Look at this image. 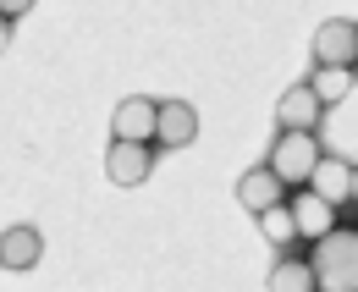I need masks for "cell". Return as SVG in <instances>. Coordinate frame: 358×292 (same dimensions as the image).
Listing matches in <instances>:
<instances>
[{
  "mask_svg": "<svg viewBox=\"0 0 358 292\" xmlns=\"http://www.w3.org/2000/svg\"><path fill=\"white\" fill-rule=\"evenodd\" d=\"M39 253H45V237L34 226H6V237H0V265L6 270H34Z\"/></svg>",
  "mask_w": 358,
  "mask_h": 292,
  "instance_id": "8fae6325",
  "label": "cell"
},
{
  "mask_svg": "<svg viewBox=\"0 0 358 292\" xmlns=\"http://www.w3.org/2000/svg\"><path fill=\"white\" fill-rule=\"evenodd\" d=\"M265 292H320L314 265H309V259H298V253L275 259V265H270V276H265Z\"/></svg>",
  "mask_w": 358,
  "mask_h": 292,
  "instance_id": "7c38bea8",
  "label": "cell"
},
{
  "mask_svg": "<svg viewBox=\"0 0 358 292\" xmlns=\"http://www.w3.org/2000/svg\"><path fill=\"white\" fill-rule=\"evenodd\" d=\"M309 265H314V281L320 292H358V226L348 232H331L325 243L309 249Z\"/></svg>",
  "mask_w": 358,
  "mask_h": 292,
  "instance_id": "6da1fadb",
  "label": "cell"
},
{
  "mask_svg": "<svg viewBox=\"0 0 358 292\" xmlns=\"http://www.w3.org/2000/svg\"><path fill=\"white\" fill-rule=\"evenodd\" d=\"M320 138L314 132H275V144H270V171L287 182V193H303L314 182V171H320Z\"/></svg>",
  "mask_w": 358,
  "mask_h": 292,
  "instance_id": "7a4b0ae2",
  "label": "cell"
},
{
  "mask_svg": "<svg viewBox=\"0 0 358 292\" xmlns=\"http://www.w3.org/2000/svg\"><path fill=\"white\" fill-rule=\"evenodd\" d=\"M309 88H314V94H320V105L331 111V105H342V99L353 94V72H342V67H314Z\"/></svg>",
  "mask_w": 358,
  "mask_h": 292,
  "instance_id": "4fadbf2b",
  "label": "cell"
},
{
  "mask_svg": "<svg viewBox=\"0 0 358 292\" xmlns=\"http://www.w3.org/2000/svg\"><path fill=\"white\" fill-rule=\"evenodd\" d=\"M320 116H325V105H320V94L309 83L287 88L281 99H275V127L281 132H320Z\"/></svg>",
  "mask_w": 358,
  "mask_h": 292,
  "instance_id": "52a82bcc",
  "label": "cell"
},
{
  "mask_svg": "<svg viewBox=\"0 0 358 292\" xmlns=\"http://www.w3.org/2000/svg\"><path fill=\"white\" fill-rule=\"evenodd\" d=\"M292 215H298V237H309V243H325L331 232H342L336 226V204H325L320 193H292Z\"/></svg>",
  "mask_w": 358,
  "mask_h": 292,
  "instance_id": "9c48e42d",
  "label": "cell"
},
{
  "mask_svg": "<svg viewBox=\"0 0 358 292\" xmlns=\"http://www.w3.org/2000/svg\"><path fill=\"white\" fill-rule=\"evenodd\" d=\"M353 204H358V182H353Z\"/></svg>",
  "mask_w": 358,
  "mask_h": 292,
  "instance_id": "9a60e30c",
  "label": "cell"
},
{
  "mask_svg": "<svg viewBox=\"0 0 358 292\" xmlns=\"http://www.w3.org/2000/svg\"><path fill=\"white\" fill-rule=\"evenodd\" d=\"M199 138V111L187 99H160V149H187Z\"/></svg>",
  "mask_w": 358,
  "mask_h": 292,
  "instance_id": "30bf717a",
  "label": "cell"
},
{
  "mask_svg": "<svg viewBox=\"0 0 358 292\" xmlns=\"http://www.w3.org/2000/svg\"><path fill=\"white\" fill-rule=\"evenodd\" d=\"M353 182H358V166L353 160H342V155H325L320 160V171H314V182H309V193H320L325 204H353Z\"/></svg>",
  "mask_w": 358,
  "mask_h": 292,
  "instance_id": "ba28073f",
  "label": "cell"
},
{
  "mask_svg": "<svg viewBox=\"0 0 358 292\" xmlns=\"http://www.w3.org/2000/svg\"><path fill=\"white\" fill-rule=\"evenodd\" d=\"M259 232H265L270 249H292L298 243V215H292V199L281 209H270V215H259Z\"/></svg>",
  "mask_w": 358,
  "mask_h": 292,
  "instance_id": "5bb4252c",
  "label": "cell"
},
{
  "mask_svg": "<svg viewBox=\"0 0 358 292\" xmlns=\"http://www.w3.org/2000/svg\"><path fill=\"white\" fill-rule=\"evenodd\" d=\"M314 67H342V72H353L358 67V22H348V17L320 22V28H314Z\"/></svg>",
  "mask_w": 358,
  "mask_h": 292,
  "instance_id": "3957f363",
  "label": "cell"
},
{
  "mask_svg": "<svg viewBox=\"0 0 358 292\" xmlns=\"http://www.w3.org/2000/svg\"><path fill=\"white\" fill-rule=\"evenodd\" d=\"M149 171H155V144H116V138H110V149H105V176H110L116 188H138Z\"/></svg>",
  "mask_w": 358,
  "mask_h": 292,
  "instance_id": "8992f818",
  "label": "cell"
},
{
  "mask_svg": "<svg viewBox=\"0 0 358 292\" xmlns=\"http://www.w3.org/2000/svg\"><path fill=\"white\" fill-rule=\"evenodd\" d=\"M237 204L248 209V215H270V209L287 204V182L270 171V160H259V166H248L237 176Z\"/></svg>",
  "mask_w": 358,
  "mask_h": 292,
  "instance_id": "5b68a950",
  "label": "cell"
},
{
  "mask_svg": "<svg viewBox=\"0 0 358 292\" xmlns=\"http://www.w3.org/2000/svg\"><path fill=\"white\" fill-rule=\"evenodd\" d=\"M110 132H116V144H155L160 138V99L127 94L110 116Z\"/></svg>",
  "mask_w": 358,
  "mask_h": 292,
  "instance_id": "277c9868",
  "label": "cell"
}]
</instances>
